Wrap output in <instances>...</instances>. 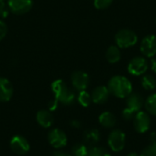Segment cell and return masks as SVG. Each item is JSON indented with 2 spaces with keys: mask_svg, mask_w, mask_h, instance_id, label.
<instances>
[{
  "mask_svg": "<svg viewBox=\"0 0 156 156\" xmlns=\"http://www.w3.org/2000/svg\"><path fill=\"white\" fill-rule=\"evenodd\" d=\"M8 13H9V8L6 7L4 2H1L0 3V16L5 18L8 16Z\"/></svg>",
  "mask_w": 156,
  "mask_h": 156,
  "instance_id": "27",
  "label": "cell"
},
{
  "mask_svg": "<svg viewBox=\"0 0 156 156\" xmlns=\"http://www.w3.org/2000/svg\"><path fill=\"white\" fill-rule=\"evenodd\" d=\"M144 106H145V109L148 112V113L156 116V93L150 95L146 99V101L144 102Z\"/></svg>",
  "mask_w": 156,
  "mask_h": 156,
  "instance_id": "20",
  "label": "cell"
},
{
  "mask_svg": "<svg viewBox=\"0 0 156 156\" xmlns=\"http://www.w3.org/2000/svg\"><path fill=\"white\" fill-rule=\"evenodd\" d=\"M54 156H71L69 155V154H67V153H64V152H56V153H54Z\"/></svg>",
  "mask_w": 156,
  "mask_h": 156,
  "instance_id": "32",
  "label": "cell"
},
{
  "mask_svg": "<svg viewBox=\"0 0 156 156\" xmlns=\"http://www.w3.org/2000/svg\"><path fill=\"white\" fill-rule=\"evenodd\" d=\"M57 104H58V101H57V100H55L54 101H51V102L49 103V109H50L51 111L55 110L56 107H57Z\"/></svg>",
  "mask_w": 156,
  "mask_h": 156,
  "instance_id": "30",
  "label": "cell"
},
{
  "mask_svg": "<svg viewBox=\"0 0 156 156\" xmlns=\"http://www.w3.org/2000/svg\"><path fill=\"white\" fill-rule=\"evenodd\" d=\"M78 101L83 107H88V106H90L92 100H91V96L87 91L81 90L79 94Z\"/></svg>",
  "mask_w": 156,
  "mask_h": 156,
  "instance_id": "22",
  "label": "cell"
},
{
  "mask_svg": "<svg viewBox=\"0 0 156 156\" xmlns=\"http://www.w3.org/2000/svg\"><path fill=\"white\" fill-rule=\"evenodd\" d=\"M89 149L86 144H75L72 148V154L74 156H87Z\"/></svg>",
  "mask_w": 156,
  "mask_h": 156,
  "instance_id": "21",
  "label": "cell"
},
{
  "mask_svg": "<svg viewBox=\"0 0 156 156\" xmlns=\"http://www.w3.org/2000/svg\"><path fill=\"white\" fill-rule=\"evenodd\" d=\"M9 10L16 15H23L27 13L32 5V0H8L7 3Z\"/></svg>",
  "mask_w": 156,
  "mask_h": 156,
  "instance_id": "7",
  "label": "cell"
},
{
  "mask_svg": "<svg viewBox=\"0 0 156 156\" xmlns=\"http://www.w3.org/2000/svg\"><path fill=\"white\" fill-rule=\"evenodd\" d=\"M4 1H5V0H0V3H1V2H4Z\"/></svg>",
  "mask_w": 156,
  "mask_h": 156,
  "instance_id": "35",
  "label": "cell"
},
{
  "mask_svg": "<svg viewBox=\"0 0 156 156\" xmlns=\"http://www.w3.org/2000/svg\"><path fill=\"white\" fill-rule=\"evenodd\" d=\"M121 58H122V54H121L119 47L111 46L107 49V51H106V58H107L108 62L112 63V64L117 63L118 61H120Z\"/></svg>",
  "mask_w": 156,
  "mask_h": 156,
  "instance_id": "18",
  "label": "cell"
},
{
  "mask_svg": "<svg viewBox=\"0 0 156 156\" xmlns=\"http://www.w3.org/2000/svg\"><path fill=\"white\" fill-rule=\"evenodd\" d=\"M148 61L143 57L133 58L128 64V71L130 74L134 76H141L144 74L148 69Z\"/></svg>",
  "mask_w": 156,
  "mask_h": 156,
  "instance_id": "5",
  "label": "cell"
},
{
  "mask_svg": "<svg viewBox=\"0 0 156 156\" xmlns=\"http://www.w3.org/2000/svg\"><path fill=\"white\" fill-rule=\"evenodd\" d=\"M140 156H156V142H152L151 144L146 146Z\"/></svg>",
  "mask_w": 156,
  "mask_h": 156,
  "instance_id": "24",
  "label": "cell"
},
{
  "mask_svg": "<svg viewBox=\"0 0 156 156\" xmlns=\"http://www.w3.org/2000/svg\"><path fill=\"white\" fill-rule=\"evenodd\" d=\"M48 142L55 148H62L67 144V136L62 131L55 129L49 133Z\"/></svg>",
  "mask_w": 156,
  "mask_h": 156,
  "instance_id": "10",
  "label": "cell"
},
{
  "mask_svg": "<svg viewBox=\"0 0 156 156\" xmlns=\"http://www.w3.org/2000/svg\"><path fill=\"white\" fill-rule=\"evenodd\" d=\"M37 121L42 127L48 128L49 126H51L53 122V117L49 112L40 111L37 114Z\"/></svg>",
  "mask_w": 156,
  "mask_h": 156,
  "instance_id": "17",
  "label": "cell"
},
{
  "mask_svg": "<svg viewBox=\"0 0 156 156\" xmlns=\"http://www.w3.org/2000/svg\"><path fill=\"white\" fill-rule=\"evenodd\" d=\"M142 53L147 58H154L156 55V37L154 35L146 36L141 42Z\"/></svg>",
  "mask_w": 156,
  "mask_h": 156,
  "instance_id": "8",
  "label": "cell"
},
{
  "mask_svg": "<svg viewBox=\"0 0 156 156\" xmlns=\"http://www.w3.org/2000/svg\"><path fill=\"white\" fill-rule=\"evenodd\" d=\"M87 156H111L110 153L102 147H91L89 149Z\"/></svg>",
  "mask_w": 156,
  "mask_h": 156,
  "instance_id": "23",
  "label": "cell"
},
{
  "mask_svg": "<svg viewBox=\"0 0 156 156\" xmlns=\"http://www.w3.org/2000/svg\"><path fill=\"white\" fill-rule=\"evenodd\" d=\"M99 122L104 128H112L116 125L117 120L112 112H104L100 115Z\"/></svg>",
  "mask_w": 156,
  "mask_h": 156,
  "instance_id": "16",
  "label": "cell"
},
{
  "mask_svg": "<svg viewBox=\"0 0 156 156\" xmlns=\"http://www.w3.org/2000/svg\"><path fill=\"white\" fill-rule=\"evenodd\" d=\"M127 156H140L138 154H136V153H130Z\"/></svg>",
  "mask_w": 156,
  "mask_h": 156,
  "instance_id": "34",
  "label": "cell"
},
{
  "mask_svg": "<svg viewBox=\"0 0 156 156\" xmlns=\"http://www.w3.org/2000/svg\"><path fill=\"white\" fill-rule=\"evenodd\" d=\"M80 125H81L80 122L79 121H77V120H74V121L71 122V126H73L74 128H77V129H78V128L80 127Z\"/></svg>",
  "mask_w": 156,
  "mask_h": 156,
  "instance_id": "31",
  "label": "cell"
},
{
  "mask_svg": "<svg viewBox=\"0 0 156 156\" xmlns=\"http://www.w3.org/2000/svg\"><path fill=\"white\" fill-rule=\"evenodd\" d=\"M151 140H152V142H156V133H151Z\"/></svg>",
  "mask_w": 156,
  "mask_h": 156,
  "instance_id": "33",
  "label": "cell"
},
{
  "mask_svg": "<svg viewBox=\"0 0 156 156\" xmlns=\"http://www.w3.org/2000/svg\"><path fill=\"white\" fill-rule=\"evenodd\" d=\"M138 41V37L133 30L121 29L115 35V42L117 47L121 48H127L134 46Z\"/></svg>",
  "mask_w": 156,
  "mask_h": 156,
  "instance_id": "3",
  "label": "cell"
},
{
  "mask_svg": "<svg viewBox=\"0 0 156 156\" xmlns=\"http://www.w3.org/2000/svg\"><path fill=\"white\" fill-rule=\"evenodd\" d=\"M71 82L76 90L81 91V90H85L86 88L88 87L90 82V78L86 72L78 70L72 73Z\"/></svg>",
  "mask_w": 156,
  "mask_h": 156,
  "instance_id": "9",
  "label": "cell"
},
{
  "mask_svg": "<svg viewBox=\"0 0 156 156\" xmlns=\"http://www.w3.org/2000/svg\"><path fill=\"white\" fill-rule=\"evenodd\" d=\"M113 0H94V6L97 9H105L112 4Z\"/></svg>",
  "mask_w": 156,
  "mask_h": 156,
  "instance_id": "25",
  "label": "cell"
},
{
  "mask_svg": "<svg viewBox=\"0 0 156 156\" xmlns=\"http://www.w3.org/2000/svg\"><path fill=\"white\" fill-rule=\"evenodd\" d=\"M7 33V27L6 25L0 20V40H2Z\"/></svg>",
  "mask_w": 156,
  "mask_h": 156,
  "instance_id": "28",
  "label": "cell"
},
{
  "mask_svg": "<svg viewBox=\"0 0 156 156\" xmlns=\"http://www.w3.org/2000/svg\"><path fill=\"white\" fill-rule=\"evenodd\" d=\"M110 96V91L108 87L106 86H99L94 89L91 94V100L93 102L97 104L105 103Z\"/></svg>",
  "mask_w": 156,
  "mask_h": 156,
  "instance_id": "13",
  "label": "cell"
},
{
  "mask_svg": "<svg viewBox=\"0 0 156 156\" xmlns=\"http://www.w3.org/2000/svg\"><path fill=\"white\" fill-rule=\"evenodd\" d=\"M126 136L125 133L121 130H113L108 138V144L113 152H121L125 147Z\"/></svg>",
  "mask_w": 156,
  "mask_h": 156,
  "instance_id": "4",
  "label": "cell"
},
{
  "mask_svg": "<svg viewBox=\"0 0 156 156\" xmlns=\"http://www.w3.org/2000/svg\"><path fill=\"white\" fill-rule=\"evenodd\" d=\"M151 69L154 73H156V58H153L151 59Z\"/></svg>",
  "mask_w": 156,
  "mask_h": 156,
  "instance_id": "29",
  "label": "cell"
},
{
  "mask_svg": "<svg viewBox=\"0 0 156 156\" xmlns=\"http://www.w3.org/2000/svg\"><path fill=\"white\" fill-rule=\"evenodd\" d=\"M151 125L150 115L143 111L138 112L133 118V126L137 133H146Z\"/></svg>",
  "mask_w": 156,
  "mask_h": 156,
  "instance_id": "6",
  "label": "cell"
},
{
  "mask_svg": "<svg viewBox=\"0 0 156 156\" xmlns=\"http://www.w3.org/2000/svg\"><path fill=\"white\" fill-rule=\"evenodd\" d=\"M13 95V87L10 81L5 78H0V101H8Z\"/></svg>",
  "mask_w": 156,
  "mask_h": 156,
  "instance_id": "14",
  "label": "cell"
},
{
  "mask_svg": "<svg viewBox=\"0 0 156 156\" xmlns=\"http://www.w3.org/2000/svg\"><path fill=\"white\" fill-rule=\"evenodd\" d=\"M144 104V98L139 93H133L132 92L126 98V105H127L126 108L130 109L131 111H133L136 113L141 111Z\"/></svg>",
  "mask_w": 156,
  "mask_h": 156,
  "instance_id": "12",
  "label": "cell"
},
{
  "mask_svg": "<svg viewBox=\"0 0 156 156\" xmlns=\"http://www.w3.org/2000/svg\"><path fill=\"white\" fill-rule=\"evenodd\" d=\"M10 147L12 151L17 154H25L29 150V144L27 141L22 136H15L11 140Z\"/></svg>",
  "mask_w": 156,
  "mask_h": 156,
  "instance_id": "11",
  "label": "cell"
},
{
  "mask_svg": "<svg viewBox=\"0 0 156 156\" xmlns=\"http://www.w3.org/2000/svg\"><path fill=\"white\" fill-rule=\"evenodd\" d=\"M84 143L87 146L94 147L100 141V133L97 129H90L84 133Z\"/></svg>",
  "mask_w": 156,
  "mask_h": 156,
  "instance_id": "15",
  "label": "cell"
},
{
  "mask_svg": "<svg viewBox=\"0 0 156 156\" xmlns=\"http://www.w3.org/2000/svg\"><path fill=\"white\" fill-rule=\"evenodd\" d=\"M142 86L146 90H154L156 89V79L151 74H146L142 79Z\"/></svg>",
  "mask_w": 156,
  "mask_h": 156,
  "instance_id": "19",
  "label": "cell"
},
{
  "mask_svg": "<svg viewBox=\"0 0 156 156\" xmlns=\"http://www.w3.org/2000/svg\"><path fill=\"white\" fill-rule=\"evenodd\" d=\"M108 89L111 94L117 98H127L133 92V85L131 81L124 76L112 77L108 84Z\"/></svg>",
  "mask_w": 156,
  "mask_h": 156,
  "instance_id": "1",
  "label": "cell"
},
{
  "mask_svg": "<svg viewBox=\"0 0 156 156\" xmlns=\"http://www.w3.org/2000/svg\"><path fill=\"white\" fill-rule=\"evenodd\" d=\"M52 90L58 101H60L65 105H70L74 102L75 94L68 89L66 84L61 80H58L52 83Z\"/></svg>",
  "mask_w": 156,
  "mask_h": 156,
  "instance_id": "2",
  "label": "cell"
},
{
  "mask_svg": "<svg viewBox=\"0 0 156 156\" xmlns=\"http://www.w3.org/2000/svg\"><path fill=\"white\" fill-rule=\"evenodd\" d=\"M135 114H136V112H134L131 111V110H130V109H128V108H125V109L122 111V117H123V119H124V120H126V121L133 120V118H134Z\"/></svg>",
  "mask_w": 156,
  "mask_h": 156,
  "instance_id": "26",
  "label": "cell"
}]
</instances>
